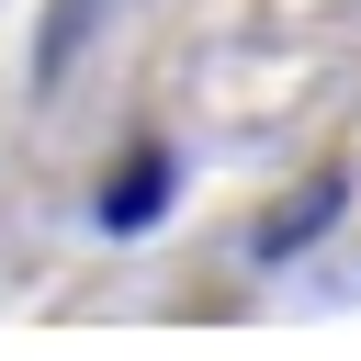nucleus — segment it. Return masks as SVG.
Segmentation results:
<instances>
[{
  "label": "nucleus",
  "mask_w": 361,
  "mask_h": 361,
  "mask_svg": "<svg viewBox=\"0 0 361 361\" xmlns=\"http://www.w3.org/2000/svg\"><path fill=\"white\" fill-rule=\"evenodd\" d=\"M158 203H169V147H135V158L102 180V203H90V214H102L113 237H135V226H158Z\"/></svg>",
  "instance_id": "obj_1"
},
{
  "label": "nucleus",
  "mask_w": 361,
  "mask_h": 361,
  "mask_svg": "<svg viewBox=\"0 0 361 361\" xmlns=\"http://www.w3.org/2000/svg\"><path fill=\"white\" fill-rule=\"evenodd\" d=\"M327 214H338V180H316L293 214H271V226H259V259H293V248H316V226H327Z\"/></svg>",
  "instance_id": "obj_2"
},
{
  "label": "nucleus",
  "mask_w": 361,
  "mask_h": 361,
  "mask_svg": "<svg viewBox=\"0 0 361 361\" xmlns=\"http://www.w3.org/2000/svg\"><path fill=\"white\" fill-rule=\"evenodd\" d=\"M90 23H102V0H45V45H34V68L56 79V68L79 56V34H90Z\"/></svg>",
  "instance_id": "obj_3"
}]
</instances>
